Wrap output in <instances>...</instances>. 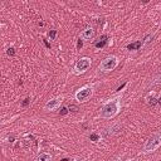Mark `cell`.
<instances>
[{
    "mask_svg": "<svg viewBox=\"0 0 161 161\" xmlns=\"http://www.w3.org/2000/svg\"><path fill=\"white\" fill-rule=\"evenodd\" d=\"M121 108L120 98H113L106 102L101 108V117L102 118H113Z\"/></svg>",
    "mask_w": 161,
    "mask_h": 161,
    "instance_id": "cell-1",
    "label": "cell"
},
{
    "mask_svg": "<svg viewBox=\"0 0 161 161\" xmlns=\"http://www.w3.org/2000/svg\"><path fill=\"white\" fill-rule=\"evenodd\" d=\"M161 146V131L156 132V134H153L151 137L147 138V141L145 142L144 147H142V151L144 152H152L157 150Z\"/></svg>",
    "mask_w": 161,
    "mask_h": 161,
    "instance_id": "cell-2",
    "label": "cell"
},
{
    "mask_svg": "<svg viewBox=\"0 0 161 161\" xmlns=\"http://www.w3.org/2000/svg\"><path fill=\"white\" fill-rule=\"evenodd\" d=\"M118 66V58L116 55H108L106 57L100 64V71L101 72H111Z\"/></svg>",
    "mask_w": 161,
    "mask_h": 161,
    "instance_id": "cell-3",
    "label": "cell"
},
{
    "mask_svg": "<svg viewBox=\"0 0 161 161\" xmlns=\"http://www.w3.org/2000/svg\"><path fill=\"white\" fill-rule=\"evenodd\" d=\"M92 94H93V87L87 85V86H83L82 88H79L77 91L74 97L78 102H87L91 97H92Z\"/></svg>",
    "mask_w": 161,
    "mask_h": 161,
    "instance_id": "cell-4",
    "label": "cell"
},
{
    "mask_svg": "<svg viewBox=\"0 0 161 161\" xmlns=\"http://www.w3.org/2000/svg\"><path fill=\"white\" fill-rule=\"evenodd\" d=\"M91 63H92V59L88 58V57L81 58L78 62L76 63V66H74V73H76V74H82V73H85L87 69L91 67Z\"/></svg>",
    "mask_w": 161,
    "mask_h": 161,
    "instance_id": "cell-5",
    "label": "cell"
},
{
    "mask_svg": "<svg viewBox=\"0 0 161 161\" xmlns=\"http://www.w3.org/2000/svg\"><path fill=\"white\" fill-rule=\"evenodd\" d=\"M63 102V97L62 96H58V97H55V98H52L51 101H48L45 103V106L44 108L47 111H53V110H57L59 106H60V103Z\"/></svg>",
    "mask_w": 161,
    "mask_h": 161,
    "instance_id": "cell-6",
    "label": "cell"
},
{
    "mask_svg": "<svg viewBox=\"0 0 161 161\" xmlns=\"http://www.w3.org/2000/svg\"><path fill=\"white\" fill-rule=\"evenodd\" d=\"M94 34H96V32H94L93 28L88 26V28H86V29H83L81 32V39L82 40H91L94 37Z\"/></svg>",
    "mask_w": 161,
    "mask_h": 161,
    "instance_id": "cell-7",
    "label": "cell"
},
{
    "mask_svg": "<svg viewBox=\"0 0 161 161\" xmlns=\"http://www.w3.org/2000/svg\"><path fill=\"white\" fill-rule=\"evenodd\" d=\"M145 101H146V103L149 104V106H155V104L159 102V100H157V97H156V93L153 92H150L147 96H146V98H145Z\"/></svg>",
    "mask_w": 161,
    "mask_h": 161,
    "instance_id": "cell-8",
    "label": "cell"
},
{
    "mask_svg": "<svg viewBox=\"0 0 161 161\" xmlns=\"http://www.w3.org/2000/svg\"><path fill=\"white\" fill-rule=\"evenodd\" d=\"M107 40H108V37L106 36V34H103V36H101L98 39H97L96 42H94V47L96 48H103L104 45H106V43H107Z\"/></svg>",
    "mask_w": 161,
    "mask_h": 161,
    "instance_id": "cell-9",
    "label": "cell"
},
{
    "mask_svg": "<svg viewBox=\"0 0 161 161\" xmlns=\"http://www.w3.org/2000/svg\"><path fill=\"white\" fill-rule=\"evenodd\" d=\"M142 44H144V42H141V40H136V42H134V43L127 44V45H126V48H127L128 51H138L140 48L142 47Z\"/></svg>",
    "mask_w": 161,
    "mask_h": 161,
    "instance_id": "cell-10",
    "label": "cell"
},
{
    "mask_svg": "<svg viewBox=\"0 0 161 161\" xmlns=\"http://www.w3.org/2000/svg\"><path fill=\"white\" fill-rule=\"evenodd\" d=\"M52 160V155L48 152H42L37 156V159L34 161H51Z\"/></svg>",
    "mask_w": 161,
    "mask_h": 161,
    "instance_id": "cell-11",
    "label": "cell"
},
{
    "mask_svg": "<svg viewBox=\"0 0 161 161\" xmlns=\"http://www.w3.org/2000/svg\"><path fill=\"white\" fill-rule=\"evenodd\" d=\"M110 130H111V131H110V134H111V135H117L118 132L121 131V126L117 123V125H115V126H113V127H111Z\"/></svg>",
    "mask_w": 161,
    "mask_h": 161,
    "instance_id": "cell-12",
    "label": "cell"
},
{
    "mask_svg": "<svg viewBox=\"0 0 161 161\" xmlns=\"http://www.w3.org/2000/svg\"><path fill=\"white\" fill-rule=\"evenodd\" d=\"M48 37H49V39H51V40H54V39H55V37H57V30L52 29L49 33H48Z\"/></svg>",
    "mask_w": 161,
    "mask_h": 161,
    "instance_id": "cell-13",
    "label": "cell"
},
{
    "mask_svg": "<svg viewBox=\"0 0 161 161\" xmlns=\"http://www.w3.org/2000/svg\"><path fill=\"white\" fill-rule=\"evenodd\" d=\"M89 140H91V141H98V140H100V136L97 135V134H91V135H89Z\"/></svg>",
    "mask_w": 161,
    "mask_h": 161,
    "instance_id": "cell-14",
    "label": "cell"
},
{
    "mask_svg": "<svg viewBox=\"0 0 161 161\" xmlns=\"http://www.w3.org/2000/svg\"><path fill=\"white\" fill-rule=\"evenodd\" d=\"M152 38H153V34H149V36L144 39V44H147V43H150V42L152 40Z\"/></svg>",
    "mask_w": 161,
    "mask_h": 161,
    "instance_id": "cell-15",
    "label": "cell"
},
{
    "mask_svg": "<svg viewBox=\"0 0 161 161\" xmlns=\"http://www.w3.org/2000/svg\"><path fill=\"white\" fill-rule=\"evenodd\" d=\"M6 54H8V55H10V57H13V55L15 54V49H14L13 47L8 48V49H6Z\"/></svg>",
    "mask_w": 161,
    "mask_h": 161,
    "instance_id": "cell-16",
    "label": "cell"
},
{
    "mask_svg": "<svg viewBox=\"0 0 161 161\" xmlns=\"http://www.w3.org/2000/svg\"><path fill=\"white\" fill-rule=\"evenodd\" d=\"M69 112V110H68V107H63L60 111H59V113H60V116H66L67 113Z\"/></svg>",
    "mask_w": 161,
    "mask_h": 161,
    "instance_id": "cell-17",
    "label": "cell"
},
{
    "mask_svg": "<svg viewBox=\"0 0 161 161\" xmlns=\"http://www.w3.org/2000/svg\"><path fill=\"white\" fill-rule=\"evenodd\" d=\"M68 110L71 112H77V111H78V107L74 106V104H71V106H68Z\"/></svg>",
    "mask_w": 161,
    "mask_h": 161,
    "instance_id": "cell-18",
    "label": "cell"
},
{
    "mask_svg": "<svg viewBox=\"0 0 161 161\" xmlns=\"http://www.w3.org/2000/svg\"><path fill=\"white\" fill-rule=\"evenodd\" d=\"M29 102H30V98H29V97H26V98L24 100V102H23V106H24V107L28 106V104H29Z\"/></svg>",
    "mask_w": 161,
    "mask_h": 161,
    "instance_id": "cell-19",
    "label": "cell"
},
{
    "mask_svg": "<svg viewBox=\"0 0 161 161\" xmlns=\"http://www.w3.org/2000/svg\"><path fill=\"white\" fill-rule=\"evenodd\" d=\"M83 47V43H82V40H81V38H79V40H78V43H77V49H81V48Z\"/></svg>",
    "mask_w": 161,
    "mask_h": 161,
    "instance_id": "cell-20",
    "label": "cell"
},
{
    "mask_svg": "<svg viewBox=\"0 0 161 161\" xmlns=\"http://www.w3.org/2000/svg\"><path fill=\"white\" fill-rule=\"evenodd\" d=\"M126 85H127V83H126V82H125V83H123V85H122L121 87H118V88H117V91H118V92H120V91H121V89H123V88L126 87Z\"/></svg>",
    "mask_w": 161,
    "mask_h": 161,
    "instance_id": "cell-21",
    "label": "cell"
},
{
    "mask_svg": "<svg viewBox=\"0 0 161 161\" xmlns=\"http://www.w3.org/2000/svg\"><path fill=\"white\" fill-rule=\"evenodd\" d=\"M43 40H44V44H45V47H47V48H51V44L48 43V40H45V39H43Z\"/></svg>",
    "mask_w": 161,
    "mask_h": 161,
    "instance_id": "cell-22",
    "label": "cell"
},
{
    "mask_svg": "<svg viewBox=\"0 0 161 161\" xmlns=\"http://www.w3.org/2000/svg\"><path fill=\"white\" fill-rule=\"evenodd\" d=\"M159 102H161V93H160V100H159Z\"/></svg>",
    "mask_w": 161,
    "mask_h": 161,
    "instance_id": "cell-23",
    "label": "cell"
},
{
    "mask_svg": "<svg viewBox=\"0 0 161 161\" xmlns=\"http://www.w3.org/2000/svg\"><path fill=\"white\" fill-rule=\"evenodd\" d=\"M127 161H136V160H127Z\"/></svg>",
    "mask_w": 161,
    "mask_h": 161,
    "instance_id": "cell-24",
    "label": "cell"
}]
</instances>
